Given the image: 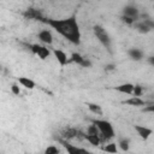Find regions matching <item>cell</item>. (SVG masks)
Instances as JSON below:
<instances>
[{
    "label": "cell",
    "mask_w": 154,
    "mask_h": 154,
    "mask_svg": "<svg viewBox=\"0 0 154 154\" xmlns=\"http://www.w3.org/2000/svg\"><path fill=\"white\" fill-rule=\"evenodd\" d=\"M93 31H94V35L96 36V38L100 41V43L105 48H107L108 51H111V37L107 34V31L101 25H94Z\"/></svg>",
    "instance_id": "cell-3"
},
{
    "label": "cell",
    "mask_w": 154,
    "mask_h": 154,
    "mask_svg": "<svg viewBox=\"0 0 154 154\" xmlns=\"http://www.w3.org/2000/svg\"><path fill=\"white\" fill-rule=\"evenodd\" d=\"M114 90H117L119 93H123V94H132L134 84L132 83H123V84H119V85L114 87Z\"/></svg>",
    "instance_id": "cell-13"
},
{
    "label": "cell",
    "mask_w": 154,
    "mask_h": 154,
    "mask_svg": "<svg viewBox=\"0 0 154 154\" xmlns=\"http://www.w3.org/2000/svg\"><path fill=\"white\" fill-rule=\"evenodd\" d=\"M11 91H12V94H14V95H19V94H20V88H19V85H18L17 83H13V84L11 85Z\"/></svg>",
    "instance_id": "cell-25"
},
{
    "label": "cell",
    "mask_w": 154,
    "mask_h": 154,
    "mask_svg": "<svg viewBox=\"0 0 154 154\" xmlns=\"http://www.w3.org/2000/svg\"><path fill=\"white\" fill-rule=\"evenodd\" d=\"M102 150L103 152H107V153H117L118 152V148H117V144L116 143H108L106 144L105 147H102Z\"/></svg>",
    "instance_id": "cell-20"
},
{
    "label": "cell",
    "mask_w": 154,
    "mask_h": 154,
    "mask_svg": "<svg viewBox=\"0 0 154 154\" xmlns=\"http://www.w3.org/2000/svg\"><path fill=\"white\" fill-rule=\"evenodd\" d=\"M84 136H85V132H83L82 130H79V129H78V130H77V135H76V138L82 141V140H84Z\"/></svg>",
    "instance_id": "cell-27"
},
{
    "label": "cell",
    "mask_w": 154,
    "mask_h": 154,
    "mask_svg": "<svg viewBox=\"0 0 154 154\" xmlns=\"http://www.w3.org/2000/svg\"><path fill=\"white\" fill-rule=\"evenodd\" d=\"M35 55H37L41 60H45V59H47L51 55V51L46 46H41L40 45V47H38V49H37V52H36Z\"/></svg>",
    "instance_id": "cell-15"
},
{
    "label": "cell",
    "mask_w": 154,
    "mask_h": 154,
    "mask_svg": "<svg viewBox=\"0 0 154 154\" xmlns=\"http://www.w3.org/2000/svg\"><path fill=\"white\" fill-rule=\"evenodd\" d=\"M58 142L66 149V152L69 154H88V150L84 149V148H79V147H76L73 144H70L67 142V140H64V138H58Z\"/></svg>",
    "instance_id": "cell-4"
},
{
    "label": "cell",
    "mask_w": 154,
    "mask_h": 154,
    "mask_svg": "<svg viewBox=\"0 0 154 154\" xmlns=\"http://www.w3.org/2000/svg\"><path fill=\"white\" fill-rule=\"evenodd\" d=\"M93 124L96 125V128L99 130V134H101L108 141L114 137V135H116L114 129H113L112 124L108 120H105V119H93Z\"/></svg>",
    "instance_id": "cell-2"
},
{
    "label": "cell",
    "mask_w": 154,
    "mask_h": 154,
    "mask_svg": "<svg viewBox=\"0 0 154 154\" xmlns=\"http://www.w3.org/2000/svg\"><path fill=\"white\" fill-rule=\"evenodd\" d=\"M122 20L124 22V23H126V24H129V25H131V24H134L135 23V20L132 19V18H130V17H128V16H122Z\"/></svg>",
    "instance_id": "cell-26"
},
{
    "label": "cell",
    "mask_w": 154,
    "mask_h": 154,
    "mask_svg": "<svg viewBox=\"0 0 154 154\" xmlns=\"http://www.w3.org/2000/svg\"><path fill=\"white\" fill-rule=\"evenodd\" d=\"M84 59H85V58H83L79 53H76V52H75V53H72V54H71V57L69 58V63H70V61H72V63H76L77 65H79V66H81V65H82V63L84 61Z\"/></svg>",
    "instance_id": "cell-18"
},
{
    "label": "cell",
    "mask_w": 154,
    "mask_h": 154,
    "mask_svg": "<svg viewBox=\"0 0 154 154\" xmlns=\"http://www.w3.org/2000/svg\"><path fill=\"white\" fill-rule=\"evenodd\" d=\"M1 70H2V66H1V65H0V71H1Z\"/></svg>",
    "instance_id": "cell-30"
},
{
    "label": "cell",
    "mask_w": 154,
    "mask_h": 154,
    "mask_svg": "<svg viewBox=\"0 0 154 154\" xmlns=\"http://www.w3.org/2000/svg\"><path fill=\"white\" fill-rule=\"evenodd\" d=\"M123 105H129V106H135V107H140V106H143L146 105V101L142 100L140 96H131L124 101H122Z\"/></svg>",
    "instance_id": "cell-11"
},
{
    "label": "cell",
    "mask_w": 154,
    "mask_h": 154,
    "mask_svg": "<svg viewBox=\"0 0 154 154\" xmlns=\"http://www.w3.org/2000/svg\"><path fill=\"white\" fill-rule=\"evenodd\" d=\"M129 143H130V142H129L128 138H122V140L118 142V146H119V148H120L123 152H128V150H129V147H130Z\"/></svg>",
    "instance_id": "cell-21"
},
{
    "label": "cell",
    "mask_w": 154,
    "mask_h": 154,
    "mask_svg": "<svg viewBox=\"0 0 154 154\" xmlns=\"http://www.w3.org/2000/svg\"><path fill=\"white\" fill-rule=\"evenodd\" d=\"M123 14H124V16H128V17H130V18H132L135 22L140 18V12H138L137 7H135V6H130V5L124 7V10H123Z\"/></svg>",
    "instance_id": "cell-10"
},
{
    "label": "cell",
    "mask_w": 154,
    "mask_h": 154,
    "mask_svg": "<svg viewBox=\"0 0 154 154\" xmlns=\"http://www.w3.org/2000/svg\"><path fill=\"white\" fill-rule=\"evenodd\" d=\"M85 134H89V135H97V134H99V130H97L96 125L91 123V124L88 126V129H87V132H85Z\"/></svg>",
    "instance_id": "cell-23"
},
{
    "label": "cell",
    "mask_w": 154,
    "mask_h": 154,
    "mask_svg": "<svg viewBox=\"0 0 154 154\" xmlns=\"http://www.w3.org/2000/svg\"><path fill=\"white\" fill-rule=\"evenodd\" d=\"M43 23L48 24L52 29H54L59 35L70 41L73 45L81 43V30L77 23V17L73 14L65 19H43Z\"/></svg>",
    "instance_id": "cell-1"
},
{
    "label": "cell",
    "mask_w": 154,
    "mask_h": 154,
    "mask_svg": "<svg viewBox=\"0 0 154 154\" xmlns=\"http://www.w3.org/2000/svg\"><path fill=\"white\" fill-rule=\"evenodd\" d=\"M116 67V65H113V64H109V65H107L106 66V70H113Z\"/></svg>",
    "instance_id": "cell-29"
},
{
    "label": "cell",
    "mask_w": 154,
    "mask_h": 154,
    "mask_svg": "<svg viewBox=\"0 0 154 154\" xmlns=\"http://www.w3.org/2000/svg\"><path fill=\"white\" fill-rule=\"evenodd\" d=\"M135 28L140 31V32H142V34H147V32H149L152 29L148 26V25H146L143 22H140V23H136L135 24Z\"/></svg>",
    "instance_id": "cell-19"
},
{
    "label": "cell",
    "mask_w": 154,
    "mask_h": 154,
    "mask_svg": "<svg viewBox=\"0 0 154 154\" xmlns=\"http://www.w3.org/2000/svg\"><path fill=\"white\" fill-rule=\"evenodd\" d=\"M58 153H60V149L55 146H49L45 149V154H58Z\"/></svg>",
    "instance_id": "cell-22"
},
{
    "label": "cell",
    "mask_w": 154,
    "mask_h": 154,
    "mask_svg": "<svg viewBox=\"0 0 154 154\" xmlns=\"http://www.w3.org/2000/svg\"><path fill=\"white\" fill-rule=\"evenodd\" d=\"M37 36H38L40 41H41L42 43H45V45H52V43H53V35H52L51 30H48V29L41 30Z\"/></svg>",
    "instance_id": "cell-9"
},
{
    "label": "cell",
    "mask_w": 154,
    "mask_h": 154,
    "mask_svg": "<svg viewBox=\"0 0 154 154\" xmlns=\"http://www.w3.org/2000/svg\"><path fill=\"white\" fill-rule=\"evenodd\" d=\"M18 83H19L22 87H24L25 89H30V90L36 87L35 82H34L32 79H30L29 77H18Z\"/></svg>",
    "instance_id": "cell-14"
},
{
    "label": "cell",
    "mask_w": 154,
    "mask_h": 154,
    "mask_svg": "<svg viewBox=\"0 0 154 154\" xmlns=\"http://www.w3.org/2000/svg\"><path fill=\"white\" fill-rule=\"evenodd\" d=\"M128 55H129L132 60L138 61V60H142V59H143L144 53H143V51H142V49L134 47V48H130V49L128 51Z\"/></svg>",
    "instance_id": "cell-12"
},
{
    "label": "cell",
    "mask_w": 154,
    "mask_h": 154,
    "mask_svg": "<svg viewBox=\"0 0 154 154\" xmlns=\"http://www.w3.org/2000/svg\"><path fill=\"white\" fill-rule=\"evenodd\" d=\"M53 55H54V58L57 59V61L59 63L60 66H65L66 64H69V58H67V55L64 51L54 48L53 49Z\"/></svg>",
    "instance_id": "cell-7"
},
{
    "label": "cell",
    "mask_w": 154,
    "mask_h": 154,
    "mask_svg": "<svg viewBox=\"0 0 154 154\" xmlns=\"http://www.w3.org/2000/svg\"><path fill=\"white\" fill-rule=\"evenodd\" d=\"M81 66H83V67H90V66H91V63H90L88 59H84V61L82 63Z\"/></svg>",
    "instance_id": "cell-28"
},
{
    "label": "cell",
    "mask_w": 154,
    "mask_h": 154,
    "mask_svg": "<svg viewBox=\"0 0 154 154\" xmlns=\"http://www.w3.org/2000/svg\"><path fill=\"white\" fill-rule=\"evenodd\" d=\"M84 140H87L91 146H100V137H99V134L97 135H89V134H85L84 136Z\"/></svg>",
    "instance_id": "cell-17"
},
{
    "label": "cell",
    "mask_w": 154,
    "mask_h": 154,
    "mask_svg": "<svg viewBox=\"0 0 154 154\" xmlns=\"http://www.w3.org/2000/svg\"><path fill=\"white\" fill-rule=\"evenodd\" d=\"M77 130L76 128H72V126H66L61 131H60V137L64 138V140H72V138H76V135H77Z\"/></svg>",
    "instance_id": "cell-8"
},
{
    "label": "cell",
    "mask_w": 154,
    "mask_h": 154,
    "mask_svg": "<svg viewBox=\"0 0 154 154\" xmlns=\"http://www.w3.org/2000/svg\"><path fill=\"white\" fill-rule=\"evenodd\" d=\"M87 107H88V109H89L91 113H94V114H96V116H102V108H101L100 105L88 102V103H87Z\"/></svg>",
    "instance_id": "cell-16"
},
{
    "label": "cell",
    "mask_w": 154,
    "mask_h": 154,
    "mask_svg": "<svg viewBox=\"0 0 154 154\" xmlns=\"http://www.w3.org/2000/svg\"><path fill=\"white\" fill-rule=\"evenodd\" d=\"M134 129L142 140H148L150 137V135L153 134V130L144 125H134Z\"/></svg>",
    "instance_id": "cell-6"
},
{
    "label": "cell",
    "mask_w": 154,
    "mask_h": 154,
    "mask_svg": "<svg viewBox=\"0 0 154 154\" xmlns=\"http://www.w3.org/2000/svg\"><path fill=\"white\" fill-rule=\"evenodd\" d=\"M143 94V89L141 85H134V90H132V95L134 96H141Z\"/></svg>",
    "instance_id": "cell-24"
},
{
    "label": "cell",
    "mask_w": 154,
    "mask_h": 154,
    "mask_svg": "<svg viewBox=\"0 0 154 154\" xmlns=\"http://www.w3.org/2000/svg\"><path fill=\"white\" fill-rule=\"evenodd\" d=\"M23 16H24V18H26V19L40 20V22H43V19H45V17H43V14L41 13V11H40V10H36V8H32V7L25 10V11L23 12Z\"/></svg>",
    "instance_id": "cell-5"
}]
</instances>
